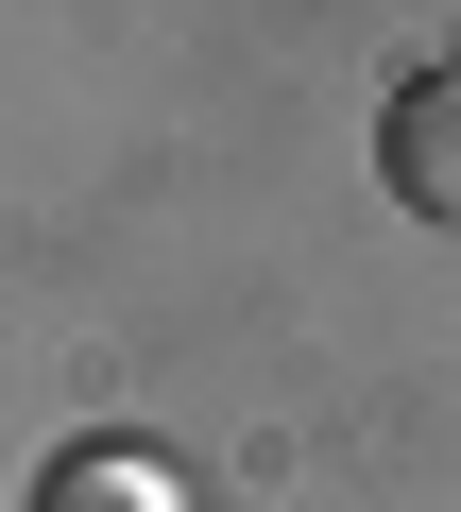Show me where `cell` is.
Segmentation results:
<instances>
[{
    "label": "cell",
    "instance_id": "6da1fadb",
    "mask_svg": "<svg viewBox=\"0 0 461 512\" xmlns=\"http://www.w3.org/2000/svg\"><path fill=\"white\" fill-rule=\"evenodd\" d=\"M376 188H393V205H427V222H461V52H444V69H410V86L376 103Z\"/></svg>",
    "mask_w": 461,
    "mask_h": 512
},
{
    "label": "cell",
    "instance_id": "7a4b0ae2",
    "mask_svg": "<svg viewBox=\"0 0 461 512\" xmlns=\"http://www.w3.org/2000/svg\"><path fill=\"white\" fill-rule=\"evenodd\" d=\"M35 512H188V495H171V461H154V444H120V427H103V444H52Z\"/></svg>",
    "mask_w": 461,
    "mask_h": 512
}]
</instances>
